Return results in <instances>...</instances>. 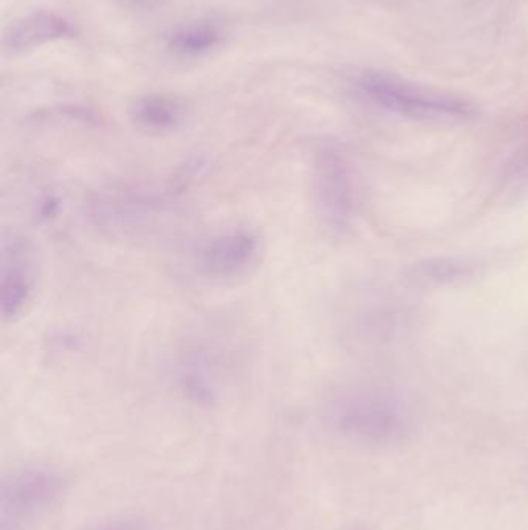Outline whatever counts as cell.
I'll use <instances>...</instances> for the list:
<instances>
[{
	"instance_id": "obj_10",
	"label": "cell",
	"mask_w": 528,
	"mask_h": 530,
	"mask_svg": "<svg viewBox=\"0 0 528 530\" xmlns=\"http://www.w3.org/2000/svg\"><path fill=\"white\" fill-rule=\"evenodd\" d=\"M479 274L476 261L461 256H433L411 264L404 276L411 285L422 289L454 287L470 283Z\"/></svg>"
},
{
	"instance_id": "obj_14",
	"label": "cell",
	"mask_w": 528,
	"mask_h": 530,
	"mask_svg": "<svg viewBox=\"0 0 528 530\" xmlns=\"http://www.w3.org/2000/svg\"><path fill=\"white\" fill-rule=\"evenodd\" d=\"M92 530H147L144 525H138V523H132V521H116V523H110V525H100Z\"/></svg>"
},
{
	"instance_id": "obj_9",
	"label": "cell",
	"mask_w": 528,
	"mask_h": 530,
	"mask_svg": "<svg viewBox=\"0 0 528 530\" xmlns=\"http://www.w3.org/2000/svg\"><path fill=\"white\" fill-rule=\"evenodd\" d=\"M74 35V24L67 17L48 11H35L6 28L4 48L6 52L22 53Z\"/></svg>"
},
{
	"instance_id": "obj_8",
	"label": "cell",
	"mask_w": 528,
	"mask_h": 530,
	"mask_svg": "<svg viewBox=\"0 0 528 530\" xmlns=\"http://www.w3.org/2000/svg\"><path fill=\"white\" fill-rule=\"evenodd\" d=\"M230 352L215 338H199L178 360V382L195 404L210 406L219 399L222 375L230 371Z\"/></svg>"
},
{
	"instance_id": "obj_7",
	"label": "cell",
	"mask_w": 528,
	"mask_h": 530,
	"mask_svg": "<svg viewBox=\"0 0 528 530\" xmlns=\"http://www.w3.org/2000/svg\"><path fill=\"white\" fill-rule=\"evenodd\" d=\"M39 261L35 244L19 233L2 239L0 250V314L15 321L25 314L37 289Z\"/></svg>"
},
{
	"instance_id": "obj_11",
	"label": "cell",
	"mask_w": 528,
	"mask_h": 530,
	"mask_svg": "<svg viewBox=\"0 0 528 530\" xmlns=\"http://www.w3.org/2000/svg\"><path fill=\"white\" fill-rule=\"evenodd\" d=\"M129 116L138 131L149 135H166L184 126L186 105L171 95H144L134 101Z\"/></svg>"
},
{
	"instance_id": "obj_13",
	"label": "cell",
	"mask_w": 528,
	"mask_h": 530,
	"mask_svg": "<svg viewBox=\"0 0 528 530\" xmlns=\"http://www.w3.org/2000/svg\"><path fill=\"white\" fill-rule=\"evenodd\" d=\"M499 182L505 188L528 184V142L521 145L503 163Z\"/></svg>"
},
{
	"instance_id": "obj_6",
	"label": "cell",
	"mask_w": 528,
	"mask_h": 530,
	"mask_svg": "<svg viewBox=\"0 0 528 530\" xmlns=\"http://www.w3.org/2000/svg\"><path fill=\"white\" fill-rule=\"evenodd\" d=\"M262 255L261 235L248 226L225 228L200 242L194 270L211 283H234L256 267Z\"/></svg>"
},
{
	"instance_id": "obj_2",
	"label": "cell",
	"mask_w": 528,
	"mask_h": 530,
	"mask_svg": "<svg viewBox=\"0 0 528 530\" xmlns=\"http://www.w3.org/2000/svg\"><path fill=\"white\" fill-rule=\"evenodd\" d=\"M208 162L193 157L158 180H147L110 189L96 195L89 205V215L96 225L112 233L142 230L158 215H164L184 191L204 174Z\"/></svg>"
},
{
	"instance_id": "obj_5",
	"label": "cell",
	"mask_w": 528,
	"mask_h": 530,
	"mask_svg": "<svg viewBox=\"0 0 528 530\" xmlns=\"http://www.w3.org/2000/svg\"><path fill=\"white\" fill-rule=\"evenodd\" d=\"M67 487L63 473L25 467L0 484V530H24V523L55 505Z\"/></svg>"
},
{
	"instance_id": "obj_12",
	"label": "cell",
	"mask_w": 528,
	"mask_h": 530,
	"mask_svg": "<svg viewBox=\"0 0 528 530\" xmlns=\"http://www.w3.org/2000/svg\"><path fill=\"white\" fill-rule=\"evenodd\" d=\"M225 33L214 22H194L180 26L169 36L168 48L174 55L195 58L213 52L224 43Z\"/></svg>"
},
{
	"instance_id": "obj_1",
	"label": "cell",
	"mask_w": 528,
	"mask_h": 530,
	"mask_svg": "<svg viewBox=\"0 0 528 530\" xmlns=\"http://www.w3.org/2000/svg\"><path fill=\"white\" fill-rule=\"evenodd\" d=\"M323 419L330 430L369 445H393L413 435L415 413L402 394L382 386H356L325 402Z\"/></svg>"
},
{
	"instance_id": "obj_4",
	"label": "cell",
	"mask_w": 528,
	"mask_h": 530,
	"mask_svg": "<svg viewBox=\"0 0 528 530\" xmlns=\"http://www.w3.org/2000/svg\"><path fill=\"white\" fill-rule=\"evenodd\" d=\"M312 188L319 221L335 236L351 231L358 206L355 169L351 157L335 143H325L312 160Z\"/></svg>"
},
{
	"instance_id": "obj_3",
	"label": "cell",
	"mask_w": 528,
	"mask_h": 530,
	"mask_svg": "<svg viewBox=\"0 0 528 530\" xmlns=\"http://www.w3.org/2000/svg\"><path fill=\"white\" fill-rule=\"evenodd\" d=\"M356 85L371 103L409 120L457 123L477 114L476 105L463 96L417 85L397 75L364 72Z\"/></svg>"
}]
</instances>
